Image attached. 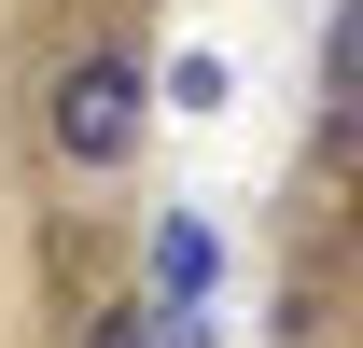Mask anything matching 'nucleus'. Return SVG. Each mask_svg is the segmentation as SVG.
Wrapping results in <instances>:
<instances>
[{"instance_id":"1","label":"nucleus","mask_w":363,"mask_h":348,"mask_svg":"<svg viewBox=\"0 0 363 348\" xmlns=\"http://www.w3.org/2000/svg\"><path fill=\"white\" fill-rule=\"evenodd\" d=\"M43 126H56V153H70V168H126L140 126H154L140 56H70V70H56V98H43Z\"/></svg>"},{"instance_id":"2","label":"nucleus","mask_w":363,"mask_h":348,"mask_svg":"<svg viewBox=\"0 0 363 348\" xmlns=\"http://www.w3.org/2000/svg\"><path fill=\"white\" fill-rule=\"evenodd\" d=\"M84 348H196V306L126 293V306H98V335H84Z\"/></svg>"},{"instance_id":"3","label":"nucleus","mask_w":363,"mask_h":348,"mask_svg":"<svg viewBox=\"0 0 363 348\" xmlns=\"http://www.w3.org/2000/svg\"><path fill=\"white\" fill-rule=\"evenodd\" d=\"M154 293H168V306L210 293V223H154Z\"/></svg>"},{"instance_id":"4","label":"nucleus","mask_w":363,"mask_h":348,"mask_svg":"<svg viewBox=\"0 0 363 348\" xmlns=\"http://www.w3.org/2000/svg\"><path fill=\"white\" fill-rule=\"evenodd\" d=\"M224 98H238V70H224L210 42H196V56H168V112H224Z\"/></svg>"}]
</instances>
